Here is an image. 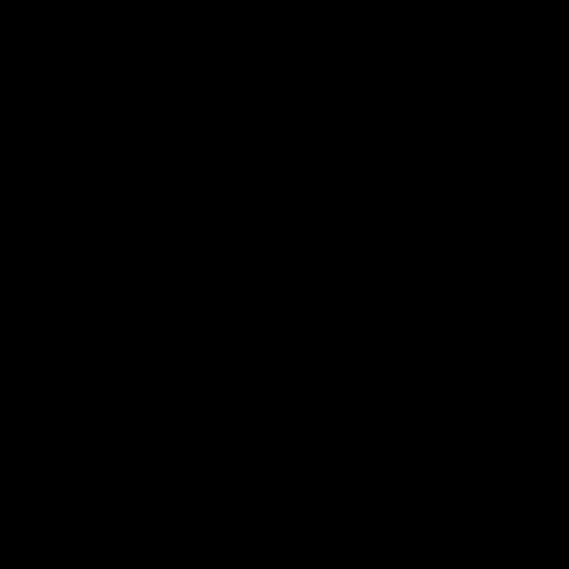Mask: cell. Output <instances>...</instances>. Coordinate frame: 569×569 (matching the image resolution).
<instances>
[]
</instances>
